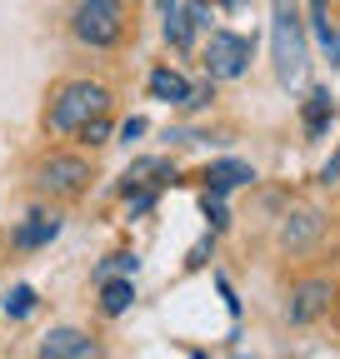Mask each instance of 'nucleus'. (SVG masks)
<instances>
[{
    "label": "nucleus",
    "mask_w": 340,
    "mask_h": 359,
    "mask_svg": "<svg viewBox=\"0 0 340 359\" xmlns=\"http://www.w3.org/2000/svg\"><path fill=\"white\" fill-rule=\"evenodd\" d=\"M270 60L280 85H306L310 70V45H306V25H301V6L295 0H270Z\"/></svg>",
    "instance_id": "nucleus-1"
},
{
    "label": "nucleus",
    "mask_w": 340,
    "mask_h": 359,
    "mask_svg": "<svg viewBox=\"0 0 340 359\" xmlns=\"http://www.w3.org/2000/svg\"><path fill=\"white\" fill-rule=\"evenodd\" d=\"M110 110V90L100 80H70L51 95V110H46V125L51 135H80L91 120H100Z\"/></svg>",
    "instance_id": "nucleus-2"
},
{
    "label": "nucleus",
    "mask_w": 340,
    "mask_h": 359,
    "mask_svg": "<svg viewBox=\"0 0 340 359\" xmlns=\"http://www.w3.org/2000/svg\"><path fill=\"white\" fill-rule=\"evenodd\" d=\"M70 30H75L80 45H91V50H110L125 35V6L120 0H80L75 15H70Z\"/></svg>",
    "instance_id": "nucleus-3"
},
{
    "label": "nucleus",
    "mask_w": 340,
    "mask_h": 359,
    "mask_svg": "<svg viewBox=\"0 0 340 359\" xmlns=\"http://www.w3.org/2000/svg\"><path fill=\"white\" fill-rule=\"evenodd\" d=\"M205 75L210 80H235V75H245V65H250V35H235V30H210V40H205Z\"/></svg>",
    "instance_id": "nucleus-4"
},
{
    "label": "nucleus",
    "mask_w": 340,
    "mask_h": 359,
    "mask_svg": "<svg viewBox=\"0 0 340 359\" xmlns=\"http://www.w3.org/2000/svg\"><path fill=\"white\" fill-rule=\"evenodd\" d=\"M85 185H91V160L80 155H46L35 165V190L46 195H80Z\"/></svg>",
    "instance_id": "nucleus-5"
},
{
    "label": "nucleus",
    "mask_w": 340,
    "mask_h": 359,
    "mask_svg": "<svg viewBox=\"0 0 340 359\" xmlns=\"http://www.w3.org/2000/svg\"><path fill=\"white\" fill-rule=\"evenodd\" d=\"M35 359H105V354H100V344H96L91 334H80V330L60 325V330H51L46 339H40Z\"/></svg>",
    "instance_id": "nucleus-6"
},
{
    "label": "nucleus",
    "mask_w": 340,
    "mask_h": 359,
    "mask_svg": "<svg viewBox=\"0 0 340 359\" xmlns=\"http://www.w3.org/2000/svg\"><path fill=\"white\" fill-rule=\"evenodd\" d=\"M330 299H335L330 280H306V285H295V290H290V304H285L290 325H310V320H320V314L330 309Z\"/></svg>",
    "instance_id": "nucleus-7"
},
{
    "label": "nucleus",
    "mask_w": 340,
    "mask_h": 359,
    "mask_svg": "<svg viewBox=\"0 0 340 359\" xmlns=\"http://www.w3.org/2000/svg\"><path fill=\"white\" fill-rule=\"evenodd\" d=\"M205 25H210V6H205V0H190V6H181V11L165 15V40L176 45V50H190L195 30H205Z\"/></svg>",
    "instance_id": "nucleus-8"
},
{
    "label": "nucleus",
    "mask_w": 340,
    "mask_h": 359,
    "mask_svg": "<svg viewBox=\"0 0 340 359\" xmlns=\"http://www.w3.org/2000/svg\"><path fill=\"white\" fill-rule=\"evenodd\" d=\"M320 230H325V215H320V210H295V215L280 224V245H285V250H306V245L320 240Z\"/></svg>",
    "instance_id": "nucleus-9"
},
{
    "label": "nucleus",
    "mask_w": 340,
    "mask_h": 359,
    "mask_svg": "<svg viewBox=\"0 0 340 359\" xmlns=\"http://www.w3.org/2000/svg\"><path fill=\"white\" fill-rule=\"evenodd\" d=\"M150 95L155 100H165V105H190L195 100V90H190V80L181 75V70H150Z\"/></svg>",
    "instance_id": "nucleus-10"
},
{
    "label": "nucleus",
    "mask_w": 340,
    "mask_h": 359,
    "mask_svg": "<svg viewBox=\"0 0 340 359\" xmlns=\"http://www.w3.org/2000/svg\"><path fill=\"white\" fill-rule=\"evenodd\" d=\"M160 180H176V170H170L165 160H131V170H125L120 180V190L131 195V190H155Z\"/></svg>",
    "instance_id": "nucleus-11"
},
{
    "label": "nucleus",
    "mask_w": 340,
    "mask_h": 359,
    "mask_svg": "<svg viewBox=\"0 0 340 359\" xmlns=\"http://www.w3.org/2000/svg\"><path fill=\"white\" fill-rule=\"evenodd\" d=\"M55 235H60V219L55 215H30V224L15 230V245L20 250H40V245H51Z\"/></svg>",
    "instance_id": "nucleus-12"
},
{
    "label": "nucleus",
    "mask_w": 340,
    "mask_h": 359,
    "mask_svg": "<svg viewBox=\"0 0 340 359\" xmlns=\"http://www.w3.org/2000/svg\"><path fill=\"white\" fill-rule=\"evenodd\" d=\"M131 299H136V285H131V275H125V280H100V309L110 314V320H115V314H125V309H131Z\"/></svg>",
    "instance_id": "nucleus-13"
},
{
    "label": "nucleus",
    "mask_w": 340,
    "mask_h": 359,
    "mask_svg": "<svg viewBox=\"0 0 340 359\" xmlns=\"http://www.w3.org/2000/svg\"><path fill=\"white\" fill-rule=\"evenodd\" d=\"M240 180H250V170H245V165H235V160H225V165L210 170V185H216V195H221V190H230V185H240Z\"/></svg>",
    "instance_id": "nucleus-14"
},
{
    "label": "nucleus",
    "mask_w": 340,
    "mask_h": 359,
    "mask_svg": "<svg viewBox=\"0 0 340 359\" xmlns=\"http://www.w3.org/2000/svg\"><path fill=\"white\" fill-rule=\"evenodd\" d=\"M30 309H35V290H30V285H15L11 299H6V314H11V320H25Z\"/></svg>",
    "instance_id": "nucleus-15"
},
{
    "label": "nucleus",
    "mask_w": 340,
    "mask_h": 359,
    "mask_svg": "<svg viewBox=\"0 0 340 359\" xmlns=\"http://www.w3.org/2000/svg\"><path fill=\"white\" fill-rule=\"evenodd\" d=\"M325 120H330V95H325V90H315V95H310V105H306V130L315 135Z\"/></svg>",
    "instance_id": "nucleus-16"
},
{
    "label": "nucleus",
    "mask_w": 340,
    "mask_h": 359,
    "mask_svg": "<svg viewBox=\"0 0 340 359\" xmlns=\"http://www.w3.org/2000/svg\"><path fill=\"white\" fill-rule=\"evenodd\" d=\"M110 275H136V255H110L100 264V280H110Z\"/></svg>",
    "instance_id": "nucleus-17"
},
{
    "label": "nucleus",
    "mask_w": 340,
    "mask_h": 359,
    "mask_svg": "<svg viewBox=\"0 0 340 359\" xmlns=\"http://www.w3.org/2000/svg\"><path fill=\"white\" fill-rule=\"evenodd\" d=\"M105 135H110V125H105V115H100V120H91V125L80 130V140H91V145H105Z\"/></svg>",
    "instance_id": "nucleus-18"
},
{
    "label": "nucleus",
    "mask_w": 340,
    "mask_h": 359,
    "mask_svg": "<svg viewBox=\"0 0 340 359\" xmlns=\"http://www.w3.org/2000/svg\"><path fill=\"white\" fill-rule=\"evenodd\" d=\"M140 130H145V120H125V125H120V140H136Z\"/></svg>",
    "instance_id": "nucleus-19"
},
{
    "label": "nucleus",
    "mask_w": 340,
    "mask_h": 359,
    "mask_svg": "<svg viewBox=\"0 0 340 359\" xmlns=\"http://www.w3.org/2000/svg\"><path fill=\"white\" fill-rule=\"evenodd\" d=\"M320 180H325V185H335V180H340V155H335V160L320 170Z\"/></svg>",
    "instance_id": "nucleus-20"
},
{
    "label": "nucleus",
    "mask_w": 340,
    "mask_h": 359,
    "mask_svg": "<svg viewBox=\"0 0 340 359\" xmlns=\"http://www.w3.org/2000/svg\"><path fill=\"white\" fill-rule=\"evenodd\" d=\"M155 6H160V15H170V11H176V0H155Z\"/></svg>",
    "instance_id": "nucleus-21"
},
{
    "label": "nucleus",
    "mask_w": 340,
    "mask_h": 359,
    "mask_svg": "<svg viewBox=\"0 0 340 359\" xmlns=\"http://www.w3.org/2000/svg\"><path fill=\"white\" fill-rule=\"evenodd\" d=\"M221 6H230V11H240V6H250V0H221Z\"/></svg>",
    "instance_id": "nucleus-22"
}]
</instances>
